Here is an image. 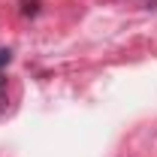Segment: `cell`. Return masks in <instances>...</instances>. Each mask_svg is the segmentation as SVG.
<instances>
[{
	"mask_svg": "<svg viewBox=\"0 0 157 157\" xmlns=\"http://www.w3.org/2000/svg\"><path fill=\"white\" fill-rule=\"evenodd\" d=\"M6 112V88H0V115Z\"/></svg>",
	"mask_w": 157,
	"mask_h": 157,
	"instance_id": "cell-3",
	"label": "cell"
},
{
	"mask_svg": "<svg viewBox=\"0 0 157 157\" xmlns=\"http://www.w3.org/2000/svg\"><path fill=\"white\" fill-rule=\"evenodd\" d=\"M21 15H27V18L39 15V0H21Z\"/></svg>",
	"mask_w": 157,
	"mask_h": 157,
	"instance_id": "cell-1",
	"label": "cell"
},
{
	"mask_svg": "<svg viewBox=\"0 0 157 157\" xmlns=\"http://www.w3.org/2000/svg\"><path fill=\"white\" fill-rule=\"evenodd\" d=\"M12 63V48H0V70Z\"/></svg>",
	"mask_w": 157,
	"mask_h": 157,
	"instance_id": "cell-2",
	"label": "cell"
}]
</instances>
